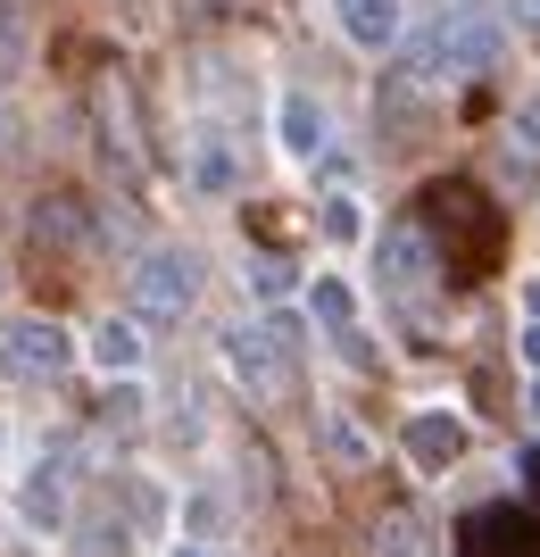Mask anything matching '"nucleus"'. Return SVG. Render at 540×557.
Listing matches in <instances>:
<instances>
[{
	"label": "nucleus",
	"instance_id": "f8f14e48",
	"mask_svg": "<svg viewBox=\"0 0 540 557\" xmlns=\"http://www.w3.org/2000/svg\"><path fill=\"white\" fill-rule=\"evenodd\" d=\"M134 358H141V333L134 325H100V367H134Z\"/></svg>",
	"mask_w": 540,
	"mask_h": 557
},
{
	"label": "nucleus",
	"instance_id": "412c9836",
	"mask_svg": "<svg viewBox=\"0 0 540 557\" xmlns=\"http://www.w3.org/2000/svg\"><path fill=\"white\" fill-rule=\"evenodd\" d=\"M175 557H209V549H175Z\"/></svg>",
	"mask_w": 540,
	"mask_h": 557
},
{
	"label": "nucleus",
	"instance_id": "a211bd4d",
	"mask_svg": "<svg viewBox=\"0 0 540 557\" xmlns=\"http://www.w3.org/2000/svg\"><path fill=\"white\" fill-rule=\"evenodd\" d=\"M524 358H532V367H540V325H532V333H524Z\"/></svg>",
	"mask_w": 540,
	"mask_h": 557
},
{
	"label": "nucleus",
	"instance_id": "9b49d317",
	"mask_svg": "<svg viewBox=\"0 0 540 557\" xmlns=\"http://www.w3.org/2000/svg\"><path fill=\"white\" fill-rule=\"evenodd\" d=\"M307 308H316V317H325L332 333H350V317H357V300H350V283H316V292H307Z\"/></svg>",
	"mask_w": 540,
	"mask_h": 557
},
{
	"label": "nucleus",
	"instance_id": "39448f33",
	"mask_svg": "<svg viewBox=\"0 0 540 557\" xmlns=\"http://www.w3.org/2000/svg\"><path fill=\"white\" fill-rule=\"evenodd\" d=\"M457 449H466V424H457V417H441V408H424V417L407 424V458H416L424 474L457 466Z\"/></svg>",
	"mask_w": 540,
	"mask_h": 557
},
{
	"label": "nucleus",
	"instance_id": "f03ea898",
	"mask_svg": "<svg viewBox=\"0 0 540 557\" xmlns=\"http://www.w3.org/2000/svg\"><path fill=\"white\" fill-rule=\"evenodd\" d=\"M457 557H540V508L532 499H499V508H474Z\"/></svg>",
	"mask_w": 540,
	"mask_h": 557
},
{
	"label": "nucleus",
	"instance_id": "f3484780",
	"mask_svg": "<svg viewBox=\"0 0 540 557\" xmlns=\"http://www.w3.org/2000/svg\"><path fill=\"white\" fill-rule=\"evenodd\" d=\"M524 141L540 150V100H524Z\"/></svg>",
	"mask_w": 540,
	"mask_h": 557
},
{
	"label": "nucleus",
	"instance_id": "1a4fd4ad",
	"mask_svg": "<svg viewBox=\"0 0 540 557\" xmlns=\"http://www.w3.org/2000/svg\"><path fill=\"white\" fill-rule=\"evenodd\" d=\"M424 275V225H391V242H382V283H416Z\"/></svg>",
	"mask_w": 540,
	"mask_h": 557
},
{
	"label": "nucleus",
	"instance_id": "ddd939ff",
	"mask_svg": "<svg viewBox=\"0 0 540 557\" xmlns=\"http://www.w3.org/2000/svg\"><path fill=\"white\" fill-rule=\"evenodd\" d=\"M325 449H332L341 466H366V442H357V424H341V417L325 424Z\"/></svg>",
	"mask_w": 540,
	"mask_h": 557
},
{
	"label": "nucleus",
	"instance_id": "7ed1b4c3",
	"mask_svg": "<svg viewBox=\"0 0 540 557\" xmlns=\"http://www.w3.org/2000/svg\"><path fill=\"white\" fill-rule=\"evenodd\" d=\"M191 292H200V267H191L184 250H150V258L134 267V300H141V317H184Z\"/></svg>",
	"mask_w": 540,
	"mask_h": 557
},
{
	"label": "nucleus",
	"instance_id": "4468645a",
	"mask_svg": "<svg viewBox=\"0 0 540 557\" xmlns=\"http://www.w3.org/2000/svg\"><path fill=\"white\" fill-rule=\"evenodd\" d=\"M316 225H325V242H357V200H325Z\"/></svg>",
	"mask_w": 540,
	"mask_h": 557
},
{
	"label": "nucleus",
	"instance_id": "9d476101",
	"mask_svg": "<svg viewBox=\"0 0 540 557\" xmlns=\"http://www.w3.org/2000/svg\"><path fill=\"white\" fill-rule=\"evenodd\" d=\"M25 59H34V25H25V9H17V0H0V84H9V75H17Z\"/></svg>",
	"mask_w": 540,
	"mask_h": 557
},
{
	"label": "nucleus",
	"instance_id": "423d86ee",
	"mask_svg": "<svg viewBox=\"0 0 540 557\" xmlns=\"http://www.w3.org/2000/svg\"><path fill=\"white\" fill-rule=\"evenodd\" d=\"M341 25H350V42L391 50L400 42V0H341Z\"/></svg>",
	"mask_w": 540,
	"mask_h": 557
},
{
	"label": "nucleus",
	"instance_id": "dca6fc26",
	"mask_svg": "<svg viewBox=\"0 0 540 557\" xmlns=\"http://www.w3.org/2000/svg\"><path fill=\"white\" fill-rule=\"evenodd\" d=\"M524 491H532V508H540V442L524 449Z\"/></svg>",
	"mask_w": 540,
	"mask_h": 557
},
{
	"label": "nucleus",
	"instance_id": "f257e3e1",
	"mask_svg": "<svg viewBox=\"0 0 540 557\" xmlns=\"http://www.w3.org/2000/svg\"><path fill=\"white\" fill-rule=\"evenodd\" d=\"M424 216L441 225V275L449 283H482L499 267V250H507V216H499V200L474 175H449V184L424 191Z\"/></svg>",
	"mask_w": 540,
	"mask_h": 557
},
{
	"label": "nucleus",
	"instance_id": "aec40b11",
	"mask_svg": "<svg viewBox=\"0 0 540 557\" xmlns=\"http://www.w3.org/2000/svg\"><path fill=\"white\" fill-rule=\"evenodd\" d=\"M524 308H532V317H540V283H532V292H524Z\"/></svg>",
	"mask_w": 540,
	"mask_h": 557
},
{
	"label": "nucleus",
	"instance_id": "4be33fe9",
	"mask_svg": "<svg viewBox=\"0 0 540 557\" xmlns=\"http://www.w3.org/2000/svg\"><path fill=\"white\" fill-rule=\"evenodd\" d=\"M0 125H9V116H0Z\"/></svg>",
	"mask_w": 540,
	"mask_h": 557
},
{
	"label": "nucleus",
	"instance_id": "0eeeda50",
	"mask_svg": "<svg viewBox=\"0 0 540 557\" xmlns=\"http://www.w3.org/2000/svg\"><path fill=\"white\" fill-rule=\"evenodd\" d=\"M282 150H291V159H316V150H325V109L307 92L282 100Z\"/></svg>",
	"mask_w": 540,
	"mask_h": 557
},
{
	"label": "nucleus",
	"instance_id": "2eb2a0df",
	"mask_svg": "<svg viewBox=\"0 0 540 557\" xmlns=\"http://www.w3.org/2000/svg\"><path fill=\"white\" fill-rule=\"evenodd\" d=\"M200 184L225 191V184H234V159H225V150H200Z\"/></svg>",
	"mask_w": 540,
	"mask_h": 557
},
{
	"label": "nucleus",
	"instance_id": "20e7f679",
	"mask_svg": "<svg viewBox=\"0 0 540 557\" xmlns=\"http://www.w3.org/2000/svg\"><path fill=\"white\" fill-rule=\"evenodd\" d=\"M0 349H9V367H17V374H59V367H67V333L42 325V317H34V325H9Z\"/></svg>",
	"mask_w": 540,
	"mask_h": 557
},
{
	"label": "nucleus",
	"instance_id": "6ab92c4d",
	"mask_svg": "<svg viewBox=\"0 0 540 557\" xmlns=\"http://www.w3.org/2000/svg\"><path fill=\"white\" fill-rule=\"evenodd\" d=\"M524 25H532V34H540V0H524Z\"/></svg>",
	"mask_w": 540,
	"mask_h": 557
},
{
	"label": "nucleus",
	"instance_id": "6e6552de",
	"mask_svg": "<svg viewBox=\"0 0 540 557\" xmlns=\"http://www.w3.org/2000/svg\"><path fill=\"white\" fill-rule=\"evenodd\" d=\"M84 225H92V216H84V200H67V191H59V200H42V209H34V242H59V250H75V242H84Z\"/></svg>",
	"mask_w": 540,
	"mask_h": 557
}]
</instances>
